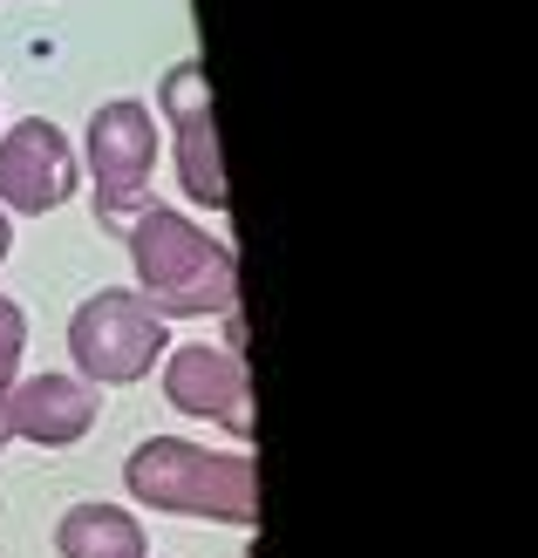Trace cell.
<instances>
[{"instance_id": "cell-1", "label": "cell", "mask_w": 538, "mask_h": 558, "mask_svg": "<svg viewBox=\"0 0 538 558\" xmlns=\"http://www.w3.org/2000/svg\"><path fill=\"white\" fill-rule=\"evenodd\" d=\"M130 266H136V300L157 320H198V314H232L239 306V259L218 232H198L184 211L144 205L123 226Z\"/></svg>"}, {"instance_id": "cell-2", "label": "cell", "mask_w": 538, "mask_h": 558, "mask_svg": "<svg viewBox=\"0 0 538 558\" xmlns=\"http://www.w3.org/2000/svg\"><path fill=\"white\" fill-rule=\"evenodd\" d=\"M123 490L151 511L212 518V524H260V463L252 450H198L184 436H151L123 457Z\"/></svg>"}, {"instance_id": "cell-3", "label": "cell", "mask_w": 538, "mask_h": 558, "mask_svg": "<svg viewBox=\"0 0 538 558\" xmlns=\"http://www.w3.org/2000/svg\"><path fill=\"white\" fill-rule=\"evenodd\" d=\"M164 320L130 287H103L69 314V361L89 388H130L164 361Z\"/></svg>"}, {"instance_id": "cell-4", "label": "cell", "mask_w": 538, "mask_h": 558, "mask_svg": "<svg viewBox=\"0 0 538 558\" xmlns=\"http://www.w3.org/2000/svg\"><path fill=\"white\" fill-rule=\"evenodd\" d=\"M157 171V117L136 96H117L89 117V184H96V218L103 232H123L151 198Z\"/></svg>"}, {"instance_id": "cell-5", "label": "cell", "mask_w": 538, "mask_h": 558, "mask_svg": "<svg viewBox=\"0 0 538 558\" xmlns=\"http://www.w3.org/2000/svg\"><path fill=\"white\" fill-rule=\"evenodd\" d=\"M157 109L171 123V150H178V184L198 211H225L232 184H225V157H218V123H212V82L205 62H178L157 82Z\"/></svg>"}, {"instance_id": "cell-6", "label": "cell", "mask_w": 538, "mask_h": 558, "mask_svg": "<svg viewBox=\"0 0 538 558\" xmlns=\"http://www.w3.org/2000/svg\"><path fill=\"white\" fill-rule=\"evenodd\" d=\"M164 396H171L178 415H198V423H218L232 442L260 436V423H252V375H246V354L218 348V341H191L178 348L171 361H164Z\"/></svg>"}, {"instance_id": "cell-7", "label": "cell", "mask_w": 538, "mask_h": 558, "mask_svg": "<svg viewBox=\"0 0 538 558\" xmlns=\"http://www.w3.org/2000/svg\"><path fill=\"white\" fill-rule=\"evenodd\" d=\"M82 184V163L75 144L48 117H27L0 136V211H21V218H41V211H62Z\"/></svg>"}, {"instance_id": "cell-8", "label": "cell", "mask_w": 538, "mask_h": 558, "mask_svg": "<svg viewBox=\"0 0 538 558\" xmlns=\"http://www.w3.org/2000/svg\"><path fill=\"white\" fill-rule=\"evenodd\" d=\"M96 388L82 375H27L8 388V423L21 442H35V450H69L96 429Z\"/></svg>"}, {"instance_id": "cell-9", "label": "cell", "mask_w": 538, "mask_h": 558, "mask_svg": "<svg viewBox=\"0 0 538 558\" xmlns=\"http://www.w3.org/2000/svg\"><path fill=\"white\" fill-rule=\"evenodd\" d=\"M55 551L62 558H151V538L144 524H136V511L123 505H69L62 524H55Z\"/></svg>"}, {"instance_id": "cell-10", "label": "cell", "mask_w": 538, "mask_h": 558, "mask_svg": "<svg viewBox=\"0 0 538 558\" xmlns=\"http://www.w3.org/2000/svg\"><path fill=\"white\" fill-rule=\"evenodd\" d=\"M21 354H27V314H21V300L0 293V396L21 381Z\"/></svg>"}, {"instance_id": "cell-11", "label": "cell", "mask_w": 538, "mask_h": 558, "mask_svg": "<svg viewBox=\"0 0 538 558\" xmlns=\"http://www.w3.org/2000/svg\"><path fill=\"white\" fill-rule=\"evenodd\" d=\"M14 442V423H8V396H0V450Z\"/></svg>"}, {"instance_id": "cell-12", "label": "cell", "mask_w": 538, "mask_h": 558, "mask_svg": "<svg viewBox=\"0 0 538 558\" xmlns=\"http://www.w3.org/2000/svg\"><path fill=\"white\" fill-rule=\"evenodd\" d=\"M8 245H14V226H8V211H0V266H8Z\"/></svg>"}]
</instances>
